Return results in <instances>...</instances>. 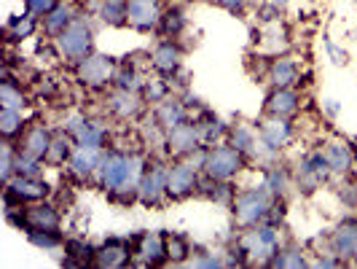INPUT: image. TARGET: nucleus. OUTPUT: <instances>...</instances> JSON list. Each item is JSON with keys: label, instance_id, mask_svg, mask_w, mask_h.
Returning a JSON list of instances; mask_svg holds the SVG:
<instances>
[{"label": "nucleus", "instance_id": "1", "mask_svg": "<svg viewBox=\"0 0 357 269\" xmlns=\"http://www.w3.org/2000/svg\"><path fill=\"white\" fill-rule=\"evenodd\" d=\"M271 205H274L271 191H268L264 183H258V186L236 191V199H234V205L229 210H231L234 224L239 229H250V226H258V224L266 221Z\"/></svg>", "mask_w": 357, "mask_h": 269}, {"label": "nucleus", "instance_id": "2", "mask_svg": "<svg viewBox=\"0 0 357 269\" xmlns=\"http://www.w3.org/2000/svg\"><path fill=\"white\" fill-rule=\"evenodd\" d=\"M239 245L245 248L250 264H258V267H271L274 256L282 251V242H280V226L274 224H258V226H250V229H242V237H239Z\"/></svg>", "mask_w": 357, "mask_h": 269}, {"label": "nucleus", "instance_id": "3", "mask_svg": "<svg viewBox=\"0 0 357 269\" xmlns=\"http://www.w3.org/2000/svg\"><path fill=\"white\" fill-rule=\"evenodd\" d=\"M54 46H56V54L68 65H78L81 59L94 54V27L89 24V19L75 17L70 27L54 41Z\"/></svg>", "mask_w": 357, "mask_h": 269}, {"label": "nucleus", "instance_id": "4", "mask_svg": "<svg viewBox=\"0 0 357 269\" xmlns=\"http://www.w3.org/2000/svg\"><path fill=\"white\" fill-rule=\"evenodd\" d=\"M245 167H248V157L242 151H236L229 140H223V143H215L207 148L202 173L213 180H234Z\"/></svg>", "mask_w": 357, "mask_h": 269}, {"label": "nucleus", "instance_id": "5", "mask_svg": "<svg viewBox=\"0 0 357 269\" xmlns=\"http://www.w3.org/2000/svg\"><path fill=\"white\" fill-rule=\"evenodd\" d=\"M202 178H204V173L194 159H169L167 199L169 202H183V199L199 194Z\"/></svg>", "mask_w": 357, "mask_h": 269}, {"label": "nucleus", "instance_id": "6", "mask_svg": "<svg viewBox=\"0 0 357 269\" xmlns=\"http://www.w3.org/2000/svg\"><path fill=\"white\" fill-rule=\"evenodd\" d=\"M75 68L78 84H84L86 89H107L110 84H116V73H119V59L110 54L94 52L86 59H81Z\"/></svg>", "mask_w": 357, "mask_h": 269}, {"label": "nucleus", "instance_id": "7", "mask_svg": "<svg viewBox=\"0 0 357 269\" xmlns=\"http://www.w3.org/2000/svg\"><path fill=\"white\" fill-rule=\"evenodd\" d=\"M331 178H333V170H331V164L325 159L322 148L304 154V157L298 159V164H296V170H293L296 189H298L301 194H314V191H320Z\"/></svg>", "mask_w": 357, "mask_h": 269}, {"label": "nucleus", "instance_id": "8", "mask_svg": "<svg viewBox=\"0 0 357 269\" xmlns=\"http://www.w3.org/2000/svg\"><path fill=\"white\" fill-rule=\"evenodd\" d=\"M167 175H169V159L167 157H151V164L140 180V205L145 208H161L167 199Z\"/></svg>", "mask_w": 357, "mask_h": 269}, {"label": "nucleus", "instance_id": "9", "mask_svg": "<svg viewBox=\"0 0 357 269\" xmlns=\"http://www.w3.org/2000/svg\"><path fill=\"white\" fill-rule=\"evenodd\" d=\"M199 148H204V143H202V132H199L194 116L169 129V135H167V157L169 159H188Z\"/></svg>", "mask_w": 357, "mask_h": 269}, {"label": "nucleus", "instance_id": "10", "mask_svg": "<svg viewBox=\"0 0 357 269\" xmlns=\"http://www.w3.org/2000/svg\"><path fill=\"white\" fill-rule=\"evenodd\" d=\"M296 135V126L290 119H280V116H266L261 124H258V138H261V145L266 151L268 159L280 157L285 151L290 140Z\"/></svg>", "mask_w": 357, "mask_h": 269}, {"label": "nucleus", "instance_id": "11", "mask_svg": "<svg viewBox=\"0 0 357 269\" xmlns=\"http://www.w3.org/2000/svg\"><path fill=\"white\" fill-rule=\"evenodd\" d=\"M52 183L46 178H24L14 175L8 183H3V202H19V205H30V202H43L52 197Z\"/></svg>", "mask_w": 357, "mask_h": 269}, {"label": "nucleus", "instance_id": "12", "mask_svg": "<svg viewBox=\"0 0 357 269\" xmlns=\"http://www.w3.org/2000/svg\"><path fill=\"white\" fill-rule=\"evenodd\" d=\"M78 145H91V148H107V140H110V129L107 124H102L100 119H89L84 113H75V116H68L65 119V126Z\"/></svg>", "mask_w": 357, "mask_h": 269}, {"label": "nucleus", "instance_id": "13", "mask_svg": "<svg viewBox=\"0 0 357 269\" xmlns=\"http://www.w3.org/2000/svg\"><path fill=\"white\" fill-rule=\"evenodd\" d=\"M135 264V237H107L102 245H97L94 267L97 269H126Z\"/></svg>", "mask_w": 357, "mask_h": 269}, {"label": "nucleus", "instance_id": "14", "mask_svg": "<svg viewBox=\"0 0 357 269\" xmlns=\"http://www.w3.org/2000/svg\"><path fill=\"white\" fill-rule=\"evenodd\" d=\"M62 226V215L56 210V205H52L49 199L43 202H30L24 205V213H22V221H19L17 229L22 232H56Z\"/></svg>", "mask_w": 357, "mask_h": 269}, {"label": "nucleus", "instance_id": "15", "mask_svg": "<svg viewBox=\"0 0 357 269\" xmlns=\"http://www.w3.org/2000/svg\"><path fill=\"white\" fill-rule=\"evenodd\" d=\"M145 103L140 92H129L113 87L110 94L105 97V108L110 116H116L119 122H140V116L145 113Z\"/></svg>", "mask_w": 357, "mask_h": 269}, {"label": "nucleus", "instance_id": "16", "mask_svg": "<svg viewBox=\"0 0 357 269\" xmlns=\"http://www.w3.org/2000/svg\"><path fill=\"white\" fill-rule=\"evenodd\" d=\"M135 259H137L140 267L169 264V256H167V232L135 234Z\"/></svg>", "mask_w": 357, "mask_h": 269}, {"label": "nucleus", "instance_id": "17", "mask_svg": "<svg viewBox=\"0 0 357 269\" xmlns=\"http://www.w3.org/2000/svg\"><path fill=\"white\" fill-rule=\"evenodd\" d=\"M126 151L129 148H110L107 145L105 154H102V161H100V167H97V186L105 191V194H113L119 186H121V180H124V167H126Z\"/></svg>", "mask_w": 357, "mask_h": 269}, {"label": "nucleus", "instance_id": "18", "mask_svg": "<svg viewBox=\"0 0 357 269\" xmlns=\"http://www.w3.org/2000/svg\"><path fill=\"white\" fill-rule=\"evenodd\" d=\"M148 65L153 68V73H159L164 78H172L183 71V49L175 38H164L153 46V52L148 57Z\"/></svg>", "mask_w": 357, "mask_h": 269}, {"label": "nucleus", "instance_id": "19", "mask_svg": "<svg viewBox=\"0 0 357 269\" xmlns=\"http://www.w3.org/2000/svg\"><path fill=\"white\" fill-rule=\"evenodd\" d=\"M331 242V253H336L344 264L357 261V218L347 215L336 224V229L328 237Z\"/></svg>", "mask_w": 357, "mask_h": 269}, {"label": "nucleus", "instance_id": "20", "mask_svg": "<svg viewBox=\"0 0 357 269\" xmlns=\"http://www.w3.org/2000/svg\"><path fill=\"white\" fill-rule=\"evenodd\" d=\"M301 103H304V97H301L298 87H285V89L271 87V92L264 100V113L266 116H280V119H293V116L301 113Z\"/></svg>", "mask_w": 357, "mask_h": 269}, {"label": "nucleus", "instance_id": "21", "mask_svg": "<svg viewBox=\"0 0 357 269\" xmlns=\"http://www.w3.org/2000/svg\"><path fill=\"white\" fill-rule=\"evenodd\" d=\"M137 135H140V143H143V148L151 157H167V135H169V129L156 119L153 110L140 116ZM167 159H169V157H167Z\"/></svg>", "mask_w": 357, "mask_h": 269}, {"label": "nucleus", "instance_id": "22", "mask_svg": "<svg viewBox=\"0 0 357 269\" xmlns=\"http://www.w3.org/2000/svg\"><path fill=\"white\" fill-rule=\"evenodd\" d=\"M164 6L161 0H129V27L137 33H153L159 30Z\"/></svg>", "mask_w": 357, "mask_h": 269}, {"label": "nucleus", "instance_id": "23", "mask_svg": "<svg viewBox=\"0 0 357 269\" xmlns=\"http://www.w3.org/2000/svg\"><path fill=\"white\" fill-rule=\"evenodd\" d=\"M102 154L105 148H91V145H75L70 161H68V173H70L75 180L86 183L97 175V167L102 161Z\"/></svg>", "mask_w": 357, "mask_h": 269}, {"label": "nucleus", "instance_id": "24", "mask_svg": "<svg viewBox=\"0 0 357 269\" xmlns=\"http://www.w3.org/2000/svg\"><path fill=\"white\" fill-rule=\"evenodd\" d=\"M54 140V129L46 124H30L24 129V135L19 138V143H14L17 148H22L24 154L38 157V159H46L49 157V148Z\"/></svg>", "mask_w": 357, "mask_h": 269}, {"label": "nucleus", "instance_id": "25", "mask_svg": "<svg viewBox=\"0 0 357 269\" xmlns=\"http://www.w3.org/2000/svg\"><path fill=\"white\" fill-rule=\"evenodd\" d=\"M266 78H268V84H271V87H280V89H285V87H298V81H301L298 62H296L293 57H287V54L271 57Z\"/></svg>", "mask_w": 357, "mask_h": 269}, {"label": "nucleus", "instance_id": "26", "mask_svg": "<svg viewBox=\"0 0 357 269\" xmlns=\"http://www.w3.org/2000/svg\"><path fill=\"white\" fill-rule=\"evenodd\" d=\"M322 154H325V159L331 164V170H333V175H352V167H355V148L352 143H347V140H328V143L322 145Z\"/></svg>", "mask_w": 357, "mask_h": 269}, {"label": "nucleus", "instance_id": "27", "mask_svg": "<svg viewBox=\"0 0 357 269\" xmlns=\"http://www.w3.org/2000/svg\"><path fill=\"white\" fill-rule=\"evenodd\" d=\"M229 143L236 148V151H242L248 159H264L266 157V151H264V145H261V138L255 135V129L248 124H234L229 129V138H226Z\"/></svg>", "mask_w": 357, "mask_h": 269}, {"label": "nucleus", "instance_id": "28", "mask_svg": "<svg viewBox=\"0 0 357 269\" xmlns=\"http://www.w3.org/2000/svg\"><path fill=\"white\" fill-rule=\"evenodd\" d=\"M194 119H197L199 132H202V143L207 145V148L215 143H223V140L229 138V129H231V126L223 124L210 108H199Z\"/></svg>", "mask_w": 357, "mask_h": 269}, {"label": "nucleus", "instance_id": "29", "mask_svg": "<svg viewBox=\"0 0 357 269\" xmlns=\"http://www.w3.org/2000/svg\"><path fill=\"white\" fill-rule=\"evenodd\" d=\"M151 110L156 113V119H159L167 129H172V126L183 124L185 119H191V110H188V106H185V100L178 97V94H169L164 103L153 106Z\"/></svg>", "mask_w": 357, "mask_h": 269}, {"label": "nucleus", "instance_id": "30", "mask_svg": "<svg viewBox=\"0 0 357 269\" xmlns=\"http://www.w3.org/2000/svg\"><path fill=\"white\" fill-rule=\"evenodd\" d=\"M75 17H78V11L73 8V3H59L56 8H54L49 17L40 19V24H43V33H46V38H52V41H56V38L62 36L68 27H70L73 22H75Z\"/></svg>", "mask_w": 357, "mask_h": 269}, {"label": "nucleus", "instance_id": "31", "mask_svg": "<svg viewBox=\"0 0 357 269\" xmlns=\"http://www.w3.org/2000/svg\"><path fill=\"white\" fill-rule=\"evenodd\" d=\"M199 197L210 199L220 208H231L234 199H236V186L231 180H213V178H202V186H199Z\"/></svg>", "mask_w": 357, "mask_h": 269}, {"label": "nucleus", "instance_id": "32", "mask_svg": "<svg viewBox=\"0 0 357 269\" xmlns=\"http://www.w3.org/2000/svg\"><path fill=\"white\" fill-rule=\"evenodd\" d=\"M94 256H97V248L89 245L86 240L81 237H70L65 240V259L59 261L62 267H94Z\"/></svg>", "mask_w": 357, "mask_h": 269}, {"label": "nucleus", "instance_id": "33", "mask_svg": "<svg viewBox=\"0 0 357 269\" xmlns=\"http://www.w3.org/2000/svg\"><path fill=\"white\" fill-rule=\"evenodd\" d=\"M30 97L19 84L11 78V68L3 65V81H0V108H14V110H27Z\"/></svg>", "mask_w": 357, "mask_h": 269}, {"label": "nucleus", "instance_id": "34", "mask_svg": "<svg viewBox=\"0 0 357 269\" xmlns=\"http://www.w3.org/2000/svg\"><path fill=\"white\" fill-rule=\"evenodd\" d=\"M38 24H40V19H38L36 14H30V11L14 14V17L6 22V41H8V43H22V41L36 36Z\"/></svg>", "mask_w": 357, "mask_h": 269}, {"label": "nucleus", "instance_id": "35", "mask_svg": "<svg viewBox=\"0 0 357 269\" xmlns=\"http://www.w3.org/2000/svg\"><path fill=\"white\" fill-rule=\"evenodd\" d=\"M258 43H264V49H266L271 57H280V54L287 52V46H290V36H287L285 24L282 22H271V24H264V30H258V38H255Z\"/></svg>", "mask_w": 357, "mask_h": 269}, {"label": "nucleus", "instance_id": "36", "mask_svg": "<svg viewBox=\"0 0 357 269\" xmlns=\"http://www.w3.org/2000/svg\"><path fill=\"white\" fill-rule=\"evenodd\" d=\"M264 186L271 191L274 199H287L290 197V189H296V180H293V173L287 167L271 164L266 173H264Z\"/></svg>", "mask_w": 357, "mask_h": 269}, {"label": "nucleus", "instance_id": "37", "mask_svg": "<svg viewBox=\"0 0 357 269\" xmlns=\"http://www.w3.org/2000/svg\"><path fill=\"white\" fill-rule=\"evenodd\" d=\"M75 138H73L68 129H54V140H52V148H49V157H46V164L49 167H62V164H68L73 157V151H75Z\"/></svg>", "mask_w": 357, "mask_h": 269}, {"label": "nucleus", "instance_id": "38", "mask_svg": "<svg viewBox=\"0 0 357 269\" xmlns=\"http://www.w3.org/2000/svg\"><path fill=\"white\" fill-rule=\"evenodd\" d=\"M27 119L24 110H14V108H0V138L8 143H19V138L27 129Z\"/></svg>", "mask_w": 357, "mask_h": 269}, {"label": "nucleus", "instance_id": "39", "mask_svg": "<svg viewBox=\"0 0 357 269\" xmlns=\"http://www.w3.org/2000/svg\"><path fill=\"white\" fill-rule=\"evenodd\" d=\"M97 17L107 27H124L129 24V0H100Z\"/></svg>", "mask_w": 357, "mask_h": 269}, {"label": "nucleus", "instance_id": "40", "mask_svg": "<svg viewBox=\"0 0 357 269\" xmlns=\"http://www.w3.org/2000/svg\"><path fill=\"white\" fill-rule=\"evenodd\" d=\"M143 100L148 103V106H159V103H164L169 94H172V84H169V78H164V75H148L143 84Z\"/></svg>", "mask_w": 357, "mask_h": 269}, {"label": "nucleus", "instance_id": "41", "mask_svg": "<svg viewBox=\"0 0 357 269\" xmlns=\"http://www.w3.org/2000/svg\"><path fill=\"white\" fill-rule=\"evenodd\" d=\"M185 24H188V19H185V11H183L180 6H169V8H164V17H161L159 33L164 38H175V41H178V38L185 33Z\"/></svg>", "mask_w": 357, "mask_h": 269}, {"label": "nucleus", "instance_id": "42", "mask_svg": "<svg viewBox=\"0 0 357 269\" xmlns=\"http://www.w3.org/2000/svg\"><path fill=\"white\" fill-rule=\"evenodd\" d=\"M274 269H301V267H312V261L304 256V248L290 242V245H282V251L274 256L271 261Z\"/></svg>", "mask_w": 357, "mask_h": 269}, {"label": "nucleus", "instance_id": "43", "mask_svg": "<svg viewBox=\"0 0 357 269\" xmlns=\"http://www.w3.org/2000/svg\"><path fill=\"white\" fill-rule=\"evenodd\" d=\"M145 78H148V75H143L135 62H119V73H116V84H113V87L129 89V92H143Z\"/></svg>", "mask_w": 357, "mask_h": 269}, {"label": "nucleus", "instance_id": "44", "mask_svg": "<svg viewBox=\"0 0 357 269\" xmlns=\"http://www.w3.org/2000/svg\"><path fill=\"white\" fill-rule=\"evenodd\" d=\"M14 170H17V175H24V178H43L46 159L30 157V154H24L22 148H17V154H14Z\"/></svg>", "mask_w": 357, "mask_h": 269}, {"label": "nucleus", "instance_id": "45", "mask_svg": "<svg viewBox=\"0 0 357 269\" xmlns=\"http://www.w3.org/2000/svg\"><path fill=\"white\" fill-rule=\"evenodd\" d=\"M167 256H169V264L191 261V242L183 234H167Z\"/></svg>", "mask_w": 357, "mask_h": 269}, {"label": "nucleus", "instance_id": "46", "mask_svg": "<svg viewBox=\"0 0 357 269\" xmlns=\"http://www.w3.org/2000/svg\"><path fill=\"white\" fill-rule=\"evenodd\" d=\"M27 240L40 248V251H59V248H65V237L62 232L56 229V232H27Z\"/></svg>", "mask_w": 357, "mask_h": 269}, {"label": "nucleus", "instance_id": "47", "mask_svg": "<svg viewBox=\"0 0 357 269\" xmlns=\"http://www.w3.org/2000/svg\"><path fill=\"white\" fill-rule=\"evenodd\" d=\"M14 154H17V145L3 140V145H0V183H8V180L17 175V170H14Z\"/></svg>", "mask_w": 357, "mask_h": 269}, {"label": "nucleus", "instance_id": "48", "mask_svg": "<svg viewBox=\"0 0 357 269\" xmlns=\"http://www.w3.org/2000/svg\"><path fill=\"white\" fill-rule=\"evenodd\" d=\"M191 264H194V267H204V269L226 267V253L202 251V253H197V256H191Z\"/></svg>", "mask_w": 357, "mask_h": 269}, {"label": "nucleus", "instance_id": "49", "mask_svg": "<svg viewBox=\"0 0 357 269\" xmlns=\"http://www.w3.org/2000/svg\"><path fill=\"white\" fill-rule=\"evenodd\" d=\"M59 3H62V0H24V11H30V14H36L38 19H43V17H49Z\"/></svg>", "mask_w": 357, "mask_h": 269}, {"label": "nucleus", "instance_id": "50", "mask_svg": "<svg viewBox=\"0 0 357 269\" xmlns=\"http://www.w3.org/2000/svg\"><path fill=\"white\" fill-rule=\"evenodd\" d=\"M282 11H285V8H280V6H274V3H266V0H264V6L255 11V17H258V24L282 22Z\"/></svg>", "mask_w": 357, "mask_h": 269}, {"label": "nucleus", "instance_id": "51", "mask_svg": "<svg viewBox=\"0 0 357 269\" xmlns=\"http://www.w3.org/2000/svg\"><path fill=\"white\" fill-rule=\"evenodd\" d=\"M322 43H325V52H328V59H331V62H333L336 68H344V65L349 62V54L344 52V49H339V46H336V43H333V41H331L328 36H322Z\"/></svg>", "mask_w": 357, "mask_h": 269}, {"label": "nucleus", "instance_id": "52", "mask_svg": "<svg viewBox=\"0 0 357 269\" xmlns=\"http://www.w3.org/2000/svg\"><path fill=\"white\" fill-rule=\"evenodd\" d=\"M223 11H229L234 17H242L245 11H248V0H215Z\"/></svg>", "mask_w": 357, "mask_h": 269}, {"label": "nucleus", "instance_id": "53", "mask_svg": "<svg viewBox=\"0 0 357 269\" xmlns=\"http://www.w3.org/2000/svg\"><path fill=\"white\" fill-rule=\"evenodd\" d=\"M320 108L328 119H336V116L341 113V103L339 100H333V97H325V100L320 103Z\"/></svg>", "mask_w": 357, "mask_h": 269}, {"label": "nucleus", "instance_id": "54", "mask_svg": "<svg viewBox=\"0 0 357 269\" xmlns=\"http://www.w3.org/2000/svg\"><path fill=\"white\" fill-rule=\"evenodd\" d=\"M266 3H274V6H280V8H287L293 0H266Z\"/></svg>", "mask_w": 357, "mask_h": 269}, {"label": "nucleus", "instance_id": "55", "mask_svg": "<svg viewBox=\"0 0 357 269\" xmlns=\"http://www.w3.org/2000/svg\"><path fill=\"white\" fill-rule=\"evenodd\" d=\"M75 3H89V0H75Z\"/></svg>", "mask_w": 357, "mask_h": 269}]
</instances>
